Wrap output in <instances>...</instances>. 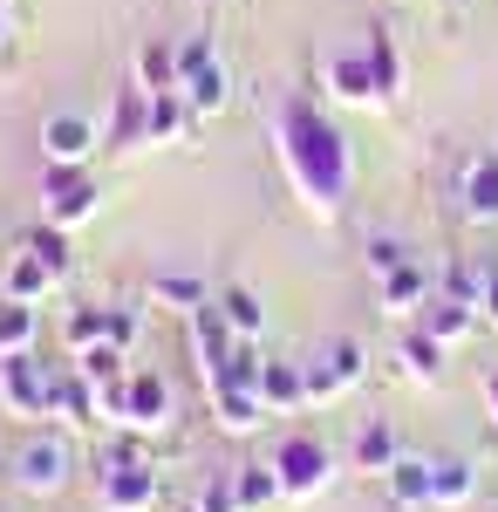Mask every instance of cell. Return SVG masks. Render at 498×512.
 <instances>
[{"instance_id": "cell-3", "label": "cell", "mask_w": 498, "mask_h": 512, "mask_svg": "<svg viewBox=\"0 0 498 512\" xmlns=\"http://www.w3.org/2000/svg\"><path fill=\"white\" fill-rule=\"evenodd\" d=\"M273 472H280V492L287 499H314L321 485H328V472H335V458H328V444L321 437H280L273 444Z\"/></svg>"}, {"instance_id": "cell-36", "label": "cell", "mask_w": 498, "mask_h": 512, "mask_svg": "<svg viewBox=\"0 0 498 512\" xmlns=\"http://www.w3.org/2000/svg\"><path fill=\"white\" fill-rule=\"evenodd\" d=\"M410 253H403V239H369V274H389V267H403Z\"/></svg>"}, {"instance_id": "cell-20", "label": "cell", "mask_w": 498, "mask_h": 512, "mask_svg": "<svg viewBox=\"0 0 498 512\" xmlns=\"http://www.w3.org/2000/svg\"><path fill=\"white\" fill-rule=\"evenodd\" d=\"M137 82H144V89H185V76H178V48H171V41H144V48H137Z\"/></svg>"}, {"instance_id": "cell-8", "label": "cell", "mask_w": 498, "mask_h": 512, "mask_svg": "<svg viewBox=\"0 0 498 512\" xmlns=\"http://www.w3.org/2000/svg\"><path fill=\"white\" fill-rule=\"evenodd\" d=\"M123 424L130 431H164L171 424V383L157 369H130L123 376Z\"/></svg>"}, {"instance_id": "cell-22", "label": "cell", "mask_w": 498, "mask_h": 512, "mask_svg": "<svg viewBox=\"0 0 498 512\" xmlns=\"http://www.w3.org/2000/svg\"><path fill=\"white\" fill-rule=\"evenodd\" d=\"M396 458H403V444H396V431H389L383 417L362 424V437H355V472H389Z\"/></svg>"}, {"instance_id": "cell-38", "label": "cell", "mask_w": 498, "mask_h": 512, "mask_svg": "<svg viewBox=\"0 0 498 512\" xmlns=\"http://www.w3.org/2000/svg\"><path fill=\"white\" fill-rule=\"evenodd\" d=\"M198 512H239L232 485H205V492H198Z\"/></svg>"}, {"instance_id": "cell-17", "label": "cell", "mask_w": 498, "mask_h": 512, "mask_svg": "<svg viewBox=\"0 0 498 512\" xmlns=\"http://www.w3.org/2000/svg\"><path fill=\"white\" fill-rule=\"evenodd\" d=\"M41 294H55V267H41L35 253L21 246V253L7 260V301H28V308H35Z\"/></svg>"}, {"instance_id": "cell-7", "label": "cell", "mask_w": 498, "mask_h": 512, "mask_svg": "<svg viewBox=\"0 0 498 512\" xmlns=\"http://www.w3.org/2000/svg\"><path fill=\"white\" fill-rule=\"evenodd\" d=\"M96 185L82 178V164H48V185H41V205H48V226H82V219H96Z\"/></svg>"}, {"instance_id": "cell-37", "label": "cell", "mask_w": 498, "mask_h": 512, "mask_svg": "<svg viewBox=\"0 0 498 512\" xmlns=\"http://www.w3.org/2000/svg\"><path fill=\"white\" fill-rule=\"evenodd\" d=\"M103 342H116V349L130 355L137 349V315H130V308H110V335H103Z\"/></svg>"}, {"instance_id": "cell-10", "label": "cell", "mask_w": 498, "mask_h": 512, "mask_svg": "<svg viewBox=\"0 0 498 512\" xmlns=\"http://www.w3.org/2000/svg\"><path fill=\"white\" fill-rule=\"evenodd\" d=\"M96 144H103V130L82 117V110H62V117L41 123V158L48 164H89Z\"/></svg>"}, {"instance_id": "cell-18", "label": "cell", "mask_w": 498, "mask_h": 512, "mask_svg": "<svg viewBox=\"0 0 498 512\" xmlns=\"http://www.w3.org/2000/svg\"><path fill=\"white\" fill-rule=\"evenodd\" d=\"M430 472H437L430 458H396V465L383 472L389 499H396V506H430Z\"/></svg>"}, {"instance_id": "cell-11", "label": "cell", "mask_w": 498, "mask_h": 512, "mask_svg": "<svg viewBox=\"0 0 498 512\" xmlns=\"http://www.w3.org/2000/svg\"><path fill=\"white\" fill-rule=\"evenodd\" d=\"M376 287H383V308H389V315H417V308H430V274H423L417 260H403V267L376 274Z\"/></svg>"}, {"instance_id": "cell-15", "label": "cell", "mask_w": 498, "mask_h": 512, "mask_svg": "<svg viewBox=\"0 0 498 512\" xmlns=\"http://www.w3.org/2000/svg\"><path fill=\"white\" fill-rule=\"evenodd\" d=\"M151 130V89H116V117H110V144H144Z\"/></svg>"}, {"instance_id": "cell-2", "label": "cell", "mask_w": 498, "mask_h": 512, "mask_svg": "<svg viewBox=\"0 0 498 512\" xmlns=\"http://www.w3.org/2000/svg\"><path fill=\"white\" fill-rule=\"evenodd\" d=\"M69 472H76V451L62 444V437H28L21 451H14V485L28 492V499H55L62 485H69Z\"/></svg>"}, {"instance_id": "cell-1", "label": "cell", "mask_w": 498, "mask_h": 512, "mask_svg": "<svg viewBox=\"0 0 498 512\" xmlns=\"http://www.w3.org/2000/svg\"><path fill=\"white\" fill-rule=\"evenodd\" d=\"M280 164H287L294 192H301L314 212H342V198H348V137L321 117L314 103H301V96L280 103Z\"/></svg>"}, {"instance_id": "cell-9", "label": "cell", "mask_w": 498, "mask_h": 512, "mask_svg": "<svg viewBox=\"0 0 498 512\" xmlns=\"http://www.w3.org/2000/svg\"><path fill=\"white\" fill-rule=\"evenodd\" d=\"M192 349H198V369H205V390H212V376L232 362V349H239V335H232V321L219 301H198L192 308Z\"/></svg>"}, {"instance_id": "cell-25", "label": "cell", "mask_w": 498, "mask_h": 512, "mask_svg": "<svg viewBox=\"0 0 498 512\" xmlns=\"http://www.w3.org/2000/svg\"><path fill=\"white\" fill-rule=\"evenodd\" d=\"M464 212L471 219H498V158H478L464 171Z\"/></svg>"}, {"instance_id": "cell-30", "label": "cell", "mask_w": 498, "mask_h": 512, "mask_svg": "<svg viewBox=\"0 0 498 512\" xmlns=\"http://www.w3.org/2000/svg\"><path fill=\"white\" fill-rule=\"evenodd\" d=\"M471 492H478V472H471L464 458H451V465L430 472V506H464Z\"/></svg>"}, {"instance_id": "cell-34", "label": "cell", "mask_w": 498, "mask_h": 512, "mask_svg": "<svg viewBox=\"0 0 498 512\" xmlns=\"http://www.w3.org/2000/svg\"><path fill=\"white\" fill-rule=\"evenodd\" d=\"M103 335H110V308H76V315H69V342H76V349L103 342Z\"/></svg>"}, {"instance_id": "cell-35", "label": "cell", "mask_w": 498, "mask_h": 512, "mask_svg": "<svg viewBox=\"0 0 498 512\" xmlns=\"http://www.w3.org/2000/svg\"><path fill=\"white\" fill-rule=\"evenodd\" d=\"M205 62H219V55H212V35H185V41H178V76H185V82H192Z\"/></svg>"}, {"instance_id": "cell-29", "label": "cell", "mask_w": 498, "mask_h": 512, "mask_svg": "<svg viewBox=\"0 0 498 512\" xmlns=\"http://www.w3.org/2000/svg\"><path fill=\"white\" fill-rule=\"evenodd\" d=\"M328 82H335L342 103H369V96H376V76H369L362 55H335V62H328Z\"/></svg>"}, {"instance_id": "cell-31", "label": "cell", "mask_w": 498, "mask_h": 512, "mask_svg": "<svg viewBox=\"0 0 498 512\" xmlns=\"http://www.w3.org/2000/svg\"><path fill=\"white\" fill-rule=\"evenodd\" d=\"M76 376H89V383H116V376H123V349H116V342H89V349H76Z\"/></svg>"}, {"instance_id": "cell-19", "label": "cell", "mask_w": 498, "mask_h": 512, "mask_svg": "<svg viewBox=\"0 0 498 512\" xmlns=\"http://www.w3.org/2000/svg\"><path fill=\"white\" fill-rule=\"evenodd\" d=\"M232 499H239V512H267L273 499H287V492H280V472H273V465H239V472H232Z\"/></svg>"}, {"instance_id": "cell-16", "label": "cell", "mask_w": 498, "mask_h": 512, "mask_svg": "<svg viewBox=\"0 0 498 512\" xmlns=\"http://www.w3.org/2000/svg\"><path fill=\"white\" fill-rule=\"evenodd\" d=\"M185 123H192L185 89H157V96H151V130H144V144H178V137H185Z\"/></svg>"}, {"instance_id": "cell-39", "label": "cell", "mask_w": 498, "mask_h": 512, "mask_svg": "<svg viewBox=\"0 0 498 512\" xmlns=\"http://www.w3.org/2000/svg\"><path fill=\"white\" fill-rule=\"evenodd\" d=\"M485 403H492V417H498V376H485Z\"/></svg>"}, {"instance_id": "cell-28", "label": "cell", "mask_w": 498, "mask_h": 512, "mask_svg": "<svg viewBox=\"0 0 498 512\" xmlns=\"http://www.w3.org/2000/svg\"><path fill=\"white\" fill-rule=\"evenodd\" d=\"M362 62H369V76H376V96H396V82H403V62H396V41H389V28H369V48H362Z\"/></svg>"}, {"instance_id": "cell-33", "label": "cell", "mask_w": 498, "mask_h": 512, "mask_svg": "<svg viewBox=\"0 0 498 512\" xmlns=\"http://www.w3.org/2000/svg\"><path fill=\"white\" fill-rule=\"evenodd\" d=\"M151 294H157V301H171V308H185V315H192L198 301H212L198 274H157V280H151Z\"/></svg>"}, {"instance_id": "cell-6", "label": "cell", "mask_w": 498, "mask_h": 512, "mask_svg": "<svg viewBox=\"0 0 498 512\" xmlns=\"http://www.w3.org/2000/svg\"><path fill=\"white\" fill-rule=\"evenodd\" d=\"M103 506L110 512H151L157 506V465L137 451L103 458Z\"/></svg>"}, {"instance_id": "cell-4", "label": "cell", "mask_w": 498, "mask_h": 512, "mask_svg": "<svg viewBox=\"0 0 498 512\" xmlns=\"http://www.w3.org/2000/svg\"><path fill=\"white\" fill-rule=\"evenodd\" d=\"M307 369V403H335V396H348L362 376H369V349L362 342H328V349L314 355V362H301Z\"/></svg>"}, {"instance_id": "cell-24", "label": "cell", "mask_w": 498, "mask_h": 512, "mask_svg": "<svg viewBox=\"0 0 498 512\" xmlns=\"http://www.w3.org/2000/svg\"><path fill=\"white\" fill-rule=\"evenodd\" d=\"M226 96H232V76L219 69V62H205V69L185 82V103H192V117H219V110H226Z\"/></svg>"}, {"instance_id": "cell-5", "label": "cell", "mask_w": 498, "mask_h": 512, "mask_svg": "<svg viewBox=\"0 0 498 512\" xmlns=\"http://www.w3.org/2000/svg\"><path fill=\"white\" fill-rule=\"evenodd\" d=\"M0 403L14 417H48L55 410V369H41L35 355H0Z\"/></svg>"}, {"instance_id": "cell-23", "label": "cell", "mask_w": 498, "mask_h": 512, "mask_svg": "<svg viewBox=\"0 0 498 512\" xmlns=\"http://www.w3.org/2000/svg\"><path fill=\"white\" fill-rule=\"evenodd\" d=\"M41 321L28 301H0V355H35Z\"/></svg>"}, {"instance_id": "cell-42", "label": "cell", "mask_w": 498, "mask_h": 512, "mask_svg": "<svg viewBox=\"0 0 498 512\" xmlns=\"http://www.w3.org/2000/svg\"><path fill=\"white\" fill-rule=\"evenodd\" d=\"M0 7H7V0H0Z\"/></svg>"}, {"instance_id": "cell-21", "label": "cell", "mask_w": 498, "mask_h": 512, "mask_svg": "<svg viewBox=\"0 0 498 512\" xmlns=\"http://www.w3.org/2000/svg\"><path fill=\"white\" fill-rule=\"evenodd\" d=\"M219 308H226V321H232L239 342H260V335H267V308H260V294H246V287H219Z\"/></svg>"}, {"instance_id": "cell-40", "label": "cell", "mask_w": 498, "mask_h": 512, "mask_svg": "<svg viewBox=\"0 0 498 512\" xmlns=\"http://www.w3.org/2000/svg\"><path fill=\"white\" fill-rule=\"evenodd\" d=\"M0 41H7V7H0Z\"/></svg>"}, {"instance_id": "cell-27", "label": "cell", "mask_w": 498, "mask_h": 512, "mask_svg": "<svg viewBox=\"0 0 498 512\" xmlns=\"http://www.w3.org/2000/svg\"><path fill=\"white\" fill-rule=\"evenodd\" d=\"M403 369H410L417 383H437V376H444V342H437L430 328H410V335H403Z\"/></svg>"}, {"instance_id": "cell-13", "label": "cell", "mask_w": 498, "mask_h": 512, "mask_svg": "<svg viewBox=\"0 0 498 512\" xmlns=\"http://www.w3.org/2000/svg\"><path fill=\"white\" fill-rule=\"evenodd\" d=\"M212 410H219V431H232V437L260 431V417H267V403H260V390H253V383H232V390H212Z\"/></svg>"}, {"instance_id": "cell-14", "label": "cell", "mask_w": 498, "mask_h": 512, "mask_svg": "<svg viewBox=\"0 0 498 512\" xmlns=\"http://www.w3.org/2000/svg\"><path fill=\"white\" fill-rule=\"evenodd\" d=\"M423 328L451 349V342H464L471 328H478V308L471 301H458V294H430V315H423Z\"/></svg>"}, {"instance_id": "cell-12", "label": "cell", "mask_w": 498, "mask_h": 512, "mask_svg": "<svg viewBox=\"0 0 498 512\" xmlns=\"http://www.w3.org/2000/svg\"><path fill=\"white\" fill-rule=\"evenodd\" d=\"M260 403L267 410H307V369L301 362H260Z\"/></svg>"}, {"instance_id": "cell-26", "label": "cell", "mask_w": 498, "mask_h": 512, "mask_svg": "<svg viewBox=\"0 0 498 512\" xmlns=\"http://www.w3.org/2000/svg\"><path fill=\"white\" fill-rule=\"evenodd\" d=\"M55 410H62L69 424H96V417H103V410H96V383L76 376V369H69V376H55Z\"/></svg>"}, {"instance_id": "cell-32", "label": "cell", "mask_w": 498, "mask_h": 512, "mask_svg": "<svg viewBox=\"0 0 498 512\" xmlns=\"http://www.w3.org/2000/svg\"><path fill=\"white\" fill-rule=\"evenodd\" d=\"M21 246H28V253H35L41 267H55V280L69 274V233H62V226H35V233L21 239Z\"/></svg>"}, {"instance_id": "cell-41", "label": "cell", "mask_w": 498, "mask_h": 512, "mask_svg": "<svg viewBox=\"0 0 498 512\" xmlns=\"http://www.w3.org/2000/svg\"><path fill=\"white\" fill-rule=\"evenodd\" d=\"M185 512H198V506H185Z\"/></svg>"}]
</instances>
